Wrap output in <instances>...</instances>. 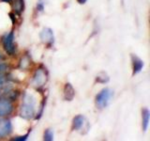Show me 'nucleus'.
Returning <instances> with one entry per match:
<instances>
[{"mask_svg":"<svg viewBox=\"0 0 150 141\" xmlns=\"http://www.w3.org/2000/svg\"><path fill=\"white\" fill-rule=\"evenodd\" d=\"M86 122L87 121L86 120V118L83 116L82 115L76 116L72 120V130H76V131L81 130L82 128H83V126Z\"/></svg>","mask_w":150,"mask_h":141,"instance_id":"9","label":"nucleus"},{"mask_svg":"<svg viewBox=\"0 0 150 141\" xmlns=\"http://www.w3.org/2000/svg\"><path fill=\"white\" fill-rule=\"evenodd\" d=\"M12 126L8 120L1 119L0 120V137H4L11 134Z\"/></svg>","mask_w":150,"mask_h":141,"instance_id":"4","label":"nucleus"},{"mask_svg":"<svg viewBox=\"0 0 150 141\" xmlns=\"http://www.w3.org/2000/svg\"><path fill=\"white\" fill-rule=\"evenodd\" d=\"M112 96H114V93L111 90L110 88H103L102 90L97 94L96 99H95V103L98 108L102 109V108H105L110 103Z\"/></svg>","mask_w":150,"mask_h":141,"instance_id":"1","label":"nucleus"},{"mask_svg":"<svg viewBox=\"0 0 150 141\" xmlns=\"http://www.w3.org/2000/svg\"><path fill=\"white\" fill-rule=\"evenodd\" d=\"M12 111V105L8 100L0 101V116H7L11 114Z\"/></svg>","mask_w":150,"mask_h":141,"instance_id":"8","label":"nucleus"},{"mask_svg":"<svg viewBox=\"0 0 150 141\" xmlns=\"http://www.w3.org/2000/svg\"><path fill=\"white\" fill-rule=\"evenodd\" d=\"M0 58H1V55H0Z\"/></svg>","mask_w":150,"mask_h":141,"instance_id":"21","label":"nucleus"},{"mask_svg":"<svg viewBox=\"0 0 150 141\" xmlns=\"http://www.w3.org/2000/svg\"><path fill=\"white\" fill-rule=\"evenodd\" d=\"M7 70V65L6 64H0V73L5 72Z\"/></svg>","mask_w":150,"mask_h":141,"instance_id":"16","label":"nucleus"},{"mask_svg":"<svg viewBox=\"0 0 150 141\" xmlns=\"http://www.w3.org/2000/svg\"><path fill=\"white\" fill-rule=\"evenodd\" d=\"M44 140H46V141L54 140V133L51 129H47L44 132Z\"/></svg>","mask_w":150,"mask_h":141,"instance_id":"14","label":"nucleus"},{"mask_svg":"<svg viewBox=\"0 0 150 141\" xmlns=\"http://www.w3.org/2000/svg\"><path fill=\"white\" fill-rule=\"evenodd\" d=\"M45 82H46V75L44 72L41 70H38L34 75V78H33V85L38 88L43 86V84Z\"/></svg>","mask_w":150,"mask_h":141,"instance_id":"6","label":"nucleus"},{"mask_svg":"<svg viewBox=\"0 0 150 141\" xmlns=\"http://www.w3.org/2000/svg\"><path fill=\"white\" fill-rule=\"evenodd\" d=\"M40 40L42 42L47 44H51L54 42V33L51 28H43L40 32Z\"/></svg>","mask_w":150,"mask_h":141,"instance_id":"5","label":"nucleus"},{"mask_svg":"<svg viewBox=\"0 0 150 141\" xmlns=\"http://www.w3.org/2000/svg\"><path fill=\"white\" fill-rule=\"evenodd\" d=\"M131 61H132V69H133L132 74L135 75V74L139 73L141 70H143L144 61L135 55H131Z\"/></svg>","mask_w":150,"mask_h":141,"instance_id":"7","label":"nucleus"},{"mask_svg":"<svg viewBox=\"0 0 150 141\" xmlns=\"http://www.w3.org/2000/svg\"><path fill=\"white\" fill-rule=\"evenodd\" d=\"M87 1V0H77V2L79 3V4H81V5H83V4H84Z\"/></svg>","mask_w":150,"mask_h":141,"instance_id":"18","label":"nucleus"},{"mask_svg":"<svg viewBox=\"0 0 150 141\" xmlns=\"http://www.w3.org/2000/svg\"><path fill=\"white\" fill-rule=\"evenodd\" d=\"M38 9H40V11H42V9H43V5H42L41 3H40L39 5H38Z\"/></svg>","mask_w":150,"mask_h":141,"instance_id":"17","label":"nucleus"},{"mask_svg":"<svg viewBox=\"0 0 150 141\" xmlns=\"http://www.w3.org/2000/svg\"><path fill=\"white\" fill-rule=\"evenodd\" d=\"M2 1H3V2H9L11 0H2Z\"/></svg>","mask_w":150,"mask_h":141,"instance_id":"20","label":"nucleus"},{"mask_svg":"<svg viewBox=\"0 0 150 141\" xmlns=\"http://www.w3.org/2000/svg\"><path fill=\"white\" fill-rule=\"evenodd\" d=\"M13 40H14V34L12 31L11 33H8L3 40L4 49L8 55H13L14 52H15V47H14Z\"/></svg>","mask_w":150,"mask_h":141,"instance_id":"3","label":"nucleus"},{"mask_svg":"<svg viewBox=\"0 0 150 141\" xmlns=\"http://www.w3.org/2000/svg\"><path fill=\"white\" fill-rule=\"evenodd\" d=\"M2 84H3V82L0 81V91H1V88H2Z\"/></svg>","mask_w":150,"mask_h":141,"instance_id":"19","label":"nucleus"},{"mask_svg":"<svg viewBox=\"0 0 150 141\" xmlns=\"http://www.w3.org/2000/svg\"><path fill=\"white\" fill-rule=\"evenodd\" d=\"M20 114H21V117L25 120L32 119L35 115L34 105H33L32 103H30L29 101H25V103H23L21 106Z\"/></svg>","mask_w":150,"mask_h":141,"instance_id":"2","label":"nucleus"},{"mask_svg":"<svg viewBox=\"0 0 150 141\" xmlns=\"http://www.w3.org/2000/svg\"><path fill=\"white\" fill-rule=\"evenodd\" d=\"M13 8H14V11H15L17 13L20 14L23 11V8H25V3H23V0H17Z\"/></svg>","mask_w":150,"mask_h":141,"instance_id":"12","label":"nucleus"},{"mask_svg":"<svg viewBox=\"0 0 150 141\" xmlns=\"http://www.w3.org/2000/svg\"><path fill=\"white\" fill-rule=\"evenodd\" d=\"M97 81L100 83H106L109 81V76H108L106 73L101 72L97 75Z\"/></svg>","mask_w":150,"mask_h":141,"instance_id":"13","label":"nucleus"},{"mask_svg":"<svg viewBox=\"0 0 150 141\" xmlns=\"http://www.w3.org/2000/svg\"><path fill=\"white\" fill-rule=\"evenodd\" d=\"M75 96V90L69 83H67L64 87V99L66 101H72Z\"/></svg>","mask_w":150,"mask_h":141,"instance_id":"10","label":"nucleus"},{"mask_svg":"<svg viewBox=\"0 0 150 141\" xmlns=\"http://www.w3.org/2000/svg\"><path fill=\"white\" fill-rule=\"evenodd\" d=\"M149 111L146 108H144L142 110V120H143V130L144 131H146L148 128V124H149Z\"/></svg>","mask_w":150,"mask_h":141,"instance_id":"11","label":"nucleus"},{"mask_svg":"<svg viewBox=\"0 0 150 141\" xmlns=\"http://www.w3.org/2000/svg\"><path fill=\"white\" fill-rule=\"evenodd\" d=\"M27 137H28V134H26L25 135H23V136H19V137L14 138L13 140H16V141H23V140H26Z\"/></svg>","mask_w":150,"mask_h":141,"instance_id":"15","label":"nucleus"}]
</instances>
